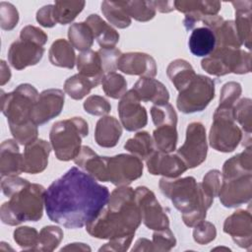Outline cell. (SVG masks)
Returning <instances> with one entry per match:
<instances>
[{"instance_id": "f5cc1de1", "label": "cell", "mask_w": 252, "mask_h": 252, "mask_svg": "<svg viewBox=\"0 0 252 252\" xmlns=\"http://www.w3.org/2000/svg\"><path fill=\"white\" fill-rule=\"evenodd\" d=\"M97 52L100 57L101 66L104 74L115 72V70H117L118 59L122 54L121 51L113 47V48H99Z\"/></svg>"}, {"instance_id": "ab89813d", "label": "cell", "mask_w": 252, "mask_h": 252, "mask_svg": "<svg viewBox=\"0 0 252 252\" xmlns=\"http://www.w3.org/2000/svg\"><path fill=\"white\" fill-rule=\"evenodd\" d=\"M130 18L138 22H148L155 18L156 8L153 1H121Z\"/></svg>"}, {"instance_id": "f907efd6", "label": "cell", "mask_w": 252, "mask_h": 252, "mask_svg": "<svg viewBox=\"0 0 252 252\" xmlns=\"http://www.w3.org/2000/svg\"><path fill=\"white\" fill-rule=\"evenodd\" d=\"M19 22L17 8L9 2H0V27L4 31H12Z\"/></svg>"}, {"instance_id": "b9f144b4", "label": "cell", "mask_w": 252, "mask_h": 252, "mask_svg": "<svg viewBox=\"0 0 252 252\" xmlns=\"http://www.w3.org/2000/svg\"><path fill=\"white\" fill-rule=\"evenodd\" d=\"M101 85L104 94L113 99L121 98L127 93V82L125 78L115 72L105 74Z\"/></svg>"}, {"instance_id": "6125c7cd", "label": "cell", "mask_w": 252, "mask_h": 252, "mask_svg": "<svg viewBox=\"0 0 252 252\" xmlns=\"http://www.w3.org/2000/svg\"><path fill=\"white\" fill-rule=\"evenodd\" d=\"M91 247L85 243L74 242L61 248V251H91Z\"/></svg>"}, {"instance_id": "ffe728a7", "label": "cell", "mask_w": 252, "mask_h": 252, "mask_svg": "<svg viewBox=\"0 0 252 252\" xmlns=\"http://www.w3.org/2000/svg\"><path fill=\"white\" fill-rule=\"evenodd\" d=\"M220 7V1H174L175 10L185 14L183 25L187 31L192 30L206 16L218 15Z\"/></svg>"}, {"instance_id": "c3c4849f", "label": "cell", "mask_w": 252, "mask_h": 252, "mask_svg": "<svg viewBox=\"0 0 252 252\" xmlns=\"http://www.w3.org/2000/svg\"><path fill=\"white\" fill-rule=\"evenodd\" d=\"M154 251L166 252L170 251L176 245V238L169 227L159 230H155L153 233Z\"/></svg>"}, {"instance_id": "4316f807", "label": "cell", "mask_w": 252, "mask_h": 252, "mask_svg": "<svg viewBox=\"0 0 252 252\" xmlns=\"http://www.w3.org/2000/svg\"><path fill=\"white\" fill-rule=\"evenodd\" d=\"M235 11L234 26L237 35L241 44L245 45L248 49L251 48V15H252V1H232L231 2Z\"/></svg>"}, {"instance_id": "9a60e30c", "label": "cell", "mask_w": 252, "mask_h": 252, "mask_svg": "<svg viewBox=\"0 0 252 252\" xmlns=\"http://www.w3.org/2000/svg\"><path fill=\"white\" fill-rule=\"evenodd\" d=\"M65 93L59 89H48L41 92L33 106L32 119L41 126L57 117L64 106Z\"/></svg>"}, {"instance_id": "5bb4252c", "label": "cell", "mask_w": 252, "mask_h": 252, "mask_svg": "<svg viewBox=\"0 0 252 252\" xmlns=\"http://www.w3.org/2000/svg\"><path fill=\"white\" fill-rule=\"evenodd\" d=\"M117 109L121 125L129 132L140 130L148 123L147 110L133 89L121 97Z\"/></svg>"}, {"instance_id": "603a6c76", "label": "cell", "mask_w": 252, "mask_h": 252, "mask_svg": "<svg viewBox=\"0 0 252 252\" xmlns=\"http://www.w3.org/2000/svg\"><path fill=\"white\" fill-rule=\"evenodd\" d=\"M24 172V157L20 152L17 141L8 139L0 146V173L1 177L18 176Z\"/></svg>"}, {"instance_id": "ba28073f", "label": "cell", "mask_w": 252, "mask_h": 252, "mask_svg": "<svg viewBox=\"0 0 252 252\" xmlns=\"http://www.w3.org/2000/svg\"><path fill=\"white\" fill-rule=\"evenodd\" d=\"M242 137V131L235 123L233 108L218 106L209 133L210 146L220 153H231L237 148Z\"/></svg>"}, {"instance_id": "836d02e7", "label": "cell", "mask_w": 252, "mask_h": 252, "mask_svg": "<svg viewBox=\"0 0 252 252\" xmlns=\"http://www.w3.org/2000/svg\"><path fill=\"white\" fill-rule=\"evenodd\" d=\"M69 42L79 51L89 50L94 43V33L86 22L74 23L68 29Z\"/></svg>"}, {"instance_id": "7402d4cb", "label": "cell", "mask_w": 252, "mask_h": 252, "mask_svg": "<svg viewBox=\"0 0 252 252\" xmlns=\"http://www.w3.org/2000/svg\"><path fill=\"white\" fill-rule=\"evenodd\" d=\"M24 172L36 174L42 172L47 164L51 152V144L42 139H36L34 142L25 146Z\"/></svg>"}, {"instance_id": "7a4b0ae2", "label": "cell", "mask_w": 252, "mask_h": 252, "mask_svg": "<svg viewBox=\"0 0 252 252\" xmlns=\"http://www.w3.org/2000/svg\"><path fill=\"white\" fill-rule=\"evenodd\" d=\"M141 222L135 190L118 186L110 193L107 205L98 216L86 225V230L93 237L110 240L134 236Z\"/></svg>"}, {"instance_id": "f6af8a7d", "label": "cell", "mask_w": 252, "mask_h": 252, "mask_svg": "<svg viewBox=\"0 0 252 252\" xmlns=\"http://www.w3.org/2000/svg\"><path fill=\"white\" fill-rule=\"evenodd\" d=\"M39 233L34 227L20 226L13 232L15 242L24 250H34L38 243Z\"/></svg>"}, {"instance_id": "8d00e7d4", "label": "cell", "mask_w": 252, "mask_h": 252, "mask_svg": "<svg viewBox=\"0 0 252 252\" xmlns=\"http://www.w3.org/2000/svg\"><path fill=\"white\" fill-rule=\"evenodd\" d=\"M100 8L103 16L112 26L118 29H126L131 25V18L121 1H102Z\"/></svg>"}, {"instance_id": "94428289", "label": "cell", "mask_w": 252, "mask_h": 252, "mask_svg": "<svg viewBox=\"0 0 252 252\" xmlns=\"http://www.w3.org/2000/svg\"><path fill=\"white\" fill-rule=\"evenodd\" d=\"M11 79V71L9 66L4 60H1L0 63V85L4 86Z\"/></svg>"}, {"instance_id": "e575fe53", "label": "cell", "mask_w": 252, "mask_h": 252, "mask_svg": "<svg viewBox=\"0 0 252 252\" xmlns=\"http://www.w3.org/2000/svg\"><path fill=\"white\" fill-rule=\"evenodd\" d=\"M124 149L140 159L146 160L155 152L153 137L147 131L137 132L134 137L127 140Z\"/></svg>"}, {"instance_id": "30bf717a", "label": "cell", "mask_w": 252, "mask_h": 252, "mask_svg": "<svg viewBox=\"0 0 252 252\" xmlns=\"http://www.w3.org/2000/svg\"><path fill=\"white\" fill-rule=\"evenodd\" d=\"M176 154L185 162L187 168H195L206 160L208 142L206 128L201 122H191L186 129V138Z\"/></svg>"}, {"instance_id": "4fadbf2b", "label": "cell", "mask_w": 252, "mask_h": 252, "mask_svg": "<svg viewBox=\"0 0 252 252\" xmlns=\"http://www.w3.org/2000/svg\"><path fill=\"white\" fill-rule=\"evenodd\" d=\"M252 174L221 179L219 198L225 208H236L251 200Z\"/></svg>"}, {"instance_id": "44dd1931", "label": "cell", "mask_w": 252, "mask_h": 252, "mask_svg": "<svg viewBox=\"0 0 252 252\" xmlns=\"http://www.w3.org/2000/svg\"><path fill=\"white\" fill-rule=\"evenodd\" d=\"M202 23L214 32L217 47L240 48L242 46L236 32L234 21H225L221 16L214 15L206 16Z\"/></svg>"}, {"instance_id": "5b68a950", "label": "cell", "mask_w": 252, "mask_h": 252, "mask_svg": "<svg viewBox=\"0 0 252 252\" xmlns=\"http://www.w3.org/2000/svg\"><path fill=\"white\" fill-rule=\"evenodd\" d=\"M46 189L29 182L2 204L0 217L3 223L15 226L24 221H37L42 218Z\"/></svg>"}, {"instance_id": "d4e9b609", "label": "cell", "mask_w": 252, "mask_h": 252, "mask_svg": "<svg viewBox=\"0 0 252 252\" xmlns=\"http://www.w3.org/2000/svg\"><path fill=\"white\" fill-rule=\"evenodd\" d=\"M133 91L141 101L161 104L169 100V92L166 87L154 78H140L135 83Z\"/></svg>"}, {"instance_id": "60d3db41", "label": "cell", "mask_w": 252, "mask_h": 252, "mask_svg": "<svg viewBox=\"0 0 252 252\" xmlns=\"http://www.w3.org/2000/svg\"><path fill=\"white\" fill-rule=\"evenodd\" d=\"M63 230L56 225H46L41 228L35 251L51 252L55 250L63 239Z\"/></svg>"}, {"instance_id": "2e32d148", "label": "cell", "mask_w": 252, "mask_h": 252, "mask_svg": "<svg viewBox=\"0 0 252 252\" xmlns=\"http://www.w3.org/2000/svg\"><path fill=\"white\" fill-rule=\"evenodd\" d=\"M223 232L230 235L239 247L250 250L252 245V219L249 210H237L223 222Z\"/></svg>"}, {"instance_id": "8fae6325", "label": "cell", "mask_w": 252, "mask_h": 252, "mask_svg": "<svg viewBox=\"0 0 252 252\" xmlns=\"http://www.w3.org/2000/svg\"><path fill=\"white\" fill-rule=\"evenodd\" d=\"M107 182L115 186H128L143 175L142 159L134 155L119 154L106 158Z\"/></svg>"}, {"instance_id": "d6986e66", "label": "cell", "mask_w": 252, "mask_h": 252, "mask_svg": "<svg viewBox=\"0 0 252 252\" xmlns=\"http://www.w3.org/2000/svg\"><path fill=\"white\" fill-rule=\"evenodd\" d=\"M43 54V46L20 38L10 45L8 61L16 70H23L29 66L36 65L41 60Z\"/></svg>"}, {"instance_id": "7dc6e473", "label": "cell", "mask_w": 252, "mask_h": 252, "mask_svg": "<svg viewBox=\"0 0 252 252\" xmlns=\"http://www.w3.org/2000/svg\"><path fill=\"white\" fill-rule=\"evenodd\" d=\"M83 106L87 113L94 116H105L111 110L109 101L105 97L97 94H93L87 97Z\"/></svg>"}, {"instance_id": "e0dca14e", "label": "cell", "mask_w": 252, "mask_h": 252, "mask_svg": "<svg viewBox=\"0 0 252 252\" xmlns=\"http://www.w3.org/2000/svg\"><path fill=\"white\" fill-rule=\"evenodd\" d=\"M148 171L153 175H162L166 178H176L188 168L177 154H166L155 151L147 159Z\"/></svg>"}, {"instance_id": "ac0fdd59", "label": "cell", "mask_w": 252, "mask_h": 252, "mask_svg": "<svg viewBox=\"0 0 252 252\" xmlns=\"http://www.w3.org/2000/svg\"><path fill=\"white\" fill-rule=\"evenodd\" d=\"M117 69L124 74L141 78H154L158 73L155 58L144 52L122 53L117 62Z\"/></svg>"}, {"instance_id": "6da1fadb", "label": "cell", "mask_w": 252, "mask_h": 252, "mask_svg": "<svg viewBox=\"0 0 252 252\" xmlns=\"http://www.w3.org/2000/svg\"><path fill=\"white\" fill-rule=\"evenodd\" d=\"M109 195L106 186L73 166L46 189L44 208L51 221L69 229L81 228L98 216Z\"/></svg>"}, {"instance_id": "d590c367", "label": "cell", "mask_w": 252, "mask_h": 252, "mask_svg": "<svg viewBox=\"0 0 252 252\" xmlns=\"http://www.w3.org/2000/svg\"><path fill=\"white\" fill-rule=\"evenodd\" d=\"M177 140L178 135L175 125H160L158 126L153 132L155 148L162 153H172L176 149Z\"/></svg>"}, {"instance_id": "74e56055", "label": "cell", "mask_w": 252, "mask_h": 252, "mask_svg": "<svg viewBox=\"0 0 252 252\" xmlns=\"http://www.w3.org/2000/svg\"><path fill=\"white\" fill-rule=\"evenodd\" d=\"M97 87V85L90 80L89 78L81 75L75 74L69 77L64 83V92L73 99L80 100L90 94L92 89Z\"/></svg>"}, {"instance_id": "3957f363", "label": "cell", "mask_w": 252, "mask_h": 252, "mask_svg": "<svg viewBox=\"0 0 252 252\" xmlns=\"http://www.w3.org/2000/svg\"><path fill=\"white\" fill-rule=\"evenodd\" d=\"M37 90L31 84H21L13 92H1V110L6 116L11 134L20 145L27 146L37 139V125L32 121Z\"/></svg>"}, {"instance_id": "4dcf8cb0", "label": "cell", "mask_w": 252, "mask_h": 252, "mask_svg": "<svg viewBox=\"0 0 252 252\" xmlns=\"http://www.w3.org/2000/svg\"><path fill=\"white\" fill-rule=\"evenodd\" d=\"M188 46L193 55L198 57H207L216 47L215 34L206 27L194 29L189 36Z\"/></svg>"}, {"instance_id": "11a10c76", "label": "cell", "mask_w": 252, "mask_h": 252, "mask_svg": "<svg viewBox=\"0 0 252 252\" xmlns=\"http://www.w3.org/2000/svg\"><path fill=\"white\" fill-rule=\"evenodd\" d=\"M30 181L25 178L19 176H7L6 178H2L1 181V189L3 194L10 198L14 193L22 189L26 186Z\"/></svg>"}, {"instance_id": "f35d334b", "label": "cell", "mask_w": 252, "mask_h": 252, "mask_svg": "<svg viewBox=\"0 0 252 252\" xmlns=\"http://www.w3.org/2000/svg\"><path fill=\"white\" fill-rule=\"evenodd\" d=\"M85 1H56L54 4V18L57 24L72 23L85 8Z\"/></svg>"}, {"instance_id": "680465c9", "label": "cell", "mask_w": 252, "mask_h": 252, "mask_svg": "<svg viewBox=\"0 0 252 252\" xmlns=\"http://www.w3.org/2000/svg\"><path fill=\"white\" fill-rule=\"evenodd\" d=\"M133 252L134 251H154V247H153V242L150 241L149 239L142 237L139 238L136 242L135 245L133 246V248L131 249Z\"/></svg>"}, {"instance_id": "f1b7e54d", "label": "cell", "mask_w": 252, "mask_h": 252, "mask_svg": "<svg viewBox=\"0 0 252 252\" xmlns=\"http://www.w3.org/2000/svg\"><path fill=\"white\" fill-rule=\"evenodd\" d=\"M79 74L94 81L97 86L101 84L104 72L101 66L100 57L97 51L89 49L81 52L76 60Z\"/></svg>"}, {"instance_id": "db71d44e", "label": "cell", "mask_w": 252, "mask_h": 252, "mask_svg": "<svg viewBox=\"0 0 252 252\" xmlns=\"http://www.w3.org/2000/svg\"><path fill=\"white\" fill-rule=\"evenodd\" d=\"M20 38L28 41H32L37 45L43 46L47 42V34L37 27L28 25L21 30Z\"/></svg>"}, {"instance_id": "816d5d0a", "label": "cell", "mask_w": 252, "mask_h": 252, "mask_svg": "<svg viewBox=\"0 0 252 252\" xmlns=\"http://www.w3.org/2000/svg\"><path fill=\"white\" fill-rule=\"evenodd\" d=\"M217 236V229L214 223L210 221L203 220L194 226L193 239L196 243L200 245H205L213 240Z\"/></svg>"}, {"instance_id": "cb8c5ba5", "label": "cell", "mask_w": 252, "mask_h": 252, "mask_svg": "<svg viewBox=\"0 0 252 252\" xmlns=\"http://www.w3.org/2000/svg\"><path fill=\"white\" fill-rule=\"evenodd\" d=\"M106 158L98 156L88 146H82L80 153L74 158V162L97 181L107 182Z\"/></svg>"}, {"instance_id": "83f0119b", "label": "cell", "mask_w": 252, "mask_h": 252, "mask_svg": "<svg viewBox=\"0 0 252 252\" xmlns=\"http://www.w3.org/2000/svg\"><path fill=\"white\" fill-rule=\"evenodd\" d=\"M93 31L100 48H113L119 41V33L96 14H91L85 21Z\"/></svg>"}, {"instance_id": "277c9868", "label": "cell", "mask_w": 252, "mask_h": 252, "mask_svg": "<svg viewBox=\"0 0 252 252\" xmlns=\"http://www.w3.org/2000/svg\"><path fill=\"white\" fill-rule=\"evenodd\" d=\"M158 187L164 197L169 199L176 210L181 212L182 220L188 227H194L205 220L207 211L214 199L204 194L200 183L193 176L166 178L159 180Z\"/></svg>"}, {"instance_id": "ee69618b", "label": "cell", "mask_w": 252, "mask_h": 252, "mask_svg": "<svg viewBox=\"0 0 252 252\" xmlns=\"http://www.w3.org/2000/svg\"><path fill=\"white\" fill-rule=\"evenodd\" d=\"M151 116L156 127L164 124L177 125V114L173 106L168 102L154 104L151 107Z\"/></svg>"}, {"instance_id": "8992f818", "label": "cell", "mask_w": 252, "mask_h": 252, "mask_svg": "<svg viewBox=\"0 0 252 252\" xmlns=\"http://www.w3.org/2000/svg\"><path fill=\"white\" fill-rule=\"evenodd\" d=\"M88 134V122L82 117L55 122L50 129L49 139L56 158L62 161L74 159L81 151L82 139Z\"/></svg>"}, {"instance_id": "f546056e", "label": "cell", "mask_w": 252, "mask_h": 252, "mask_svg": "<svg viewBox=\"0 0 252 252\" xmlns=\"http://www.w3.org/2000/svg\"><path fill=\"white\" fill-rule=\"evenodd\" d=\"M246 174H252L251 146L226 159L222 165L221 179H230Z\"/></svg>"}, {"instance_id": "52a82bcc", "label": "cell", "mask_w": 252, "mask_h": 252, "mask_svg": "<svg viewBox=\"0 0 252 252\" xmlns=\"http://www.w3.org/2000/svg\"><path fill=\"white\" fill-rule=\"evenodd\" d=\"M201 67L210 75L220 77L230 73L247 74L251 71V54L240 48L215 47L201 61Z\"/></svg>"}, {"instance_id": "9c48e42d", "label": "cell", "mask_w": 252, "mask_h": 252, "mask_svg": "<svg viewBox=\"0 0 252 252\" xmlns=\"http://www.w3.org/2000/svg\"><path fill=\"white\" fill-rule=\"evenodd\" d=\"M215 82L210 77L196 75L194 80L181 92L176 99L178 110L185 114L201 112L215 97Z\"/></svg>"}, {"instance_id": "7bdbcfd3", "label": "cell", "mask_w": 252, "mask_h": 252, "mask_svg": "<svg viewBox=\"0 0 252 252\" xmlns=\"http://www.w3.org/2000/svg\"><path fill=\"white\" fill-rule=\"evenodd\" d=\"M251 99L248 97L241 98L237 103H235L233 107L234 119L237 121L241 128L242 134L246 135L248 138H251V129H252V116H251V109L252 103Z\"/></svg>"}, {"instance_id": "484cf974", "label": "cell", "mask_w": 252, "mask_h": 252, "mask_svg": "<svg viewBox=\"0 0 252 252\" xmlns=\"http://www.w3.org/2000/svg\"><path fill=\"white\" fill-rule=\"evenodd\" d=\"M122 135V125L113 116H102L96 122L94 140L99 147L113 148Z\"/></svg>"}, {"instance_id": "7c38bea8", "label": "cell", "mask_w": 252, "mask_h": 252, "mask_svg": "<svg viewBox=\"0 0 252 252\" xmlns=\"http://www.w3.org/2000/svg\"><path fill=\"white\" fill-rule=\"evenodd\" d=\"M135 197L142 221L149 229L159 230L169 227V219L153 191L146 186H138L135 189Z\"/></svg>"}, {"instance_id": "6f0895ef", "label": "cell", "mask_w": 252, "mask_h": 252, "mask_svg": "<svg viewBox=\"0 0 252 252\" xmlns=\"http://www.w3.org/2000/svg\"><path fill=\"white\" fill-rule=\"evenodd\" d=\"M134 236H126L121 238L110 239L107 243L102 245L98 251H127L132 243Z\"/></svg>"}, {"instance_id": "681fc988", "label": "cell", "mask_w": 252, "mask_h": 252, "mask_svg": "<svg viewBox=\"0 0 252 252\" xmlns=\"http://www.w3.org/2000/svg\"><path fill=\"white\" fill-rule=\"evenodd\" d=\"M220 183H221V172L218 169H211L204 175L200 185L204 194L214 199L219 195Z\"/></svg>"}, {"instance_id": "bcb514c9", "label": "cell", "mask_w": 252, "mask_h": 252, "mask_svg": "<svg viewBox=\"0 0 252 252\" xmlns=\"http://www.w3.org/2000/svg\"><path fill=\"white\" fill-rule=\"evenodd\" d=\"M242 89L239 83L233 81L225 83L220 90L219 106L223 108H233L240 97Z\"/></svg>"}, {"instance_id": "1f68e13d", "label": "cell", "mask_w": 252, "mask_h": 252, "mask_svg": "<svg viewBox=\"0 0 252 252\" xmlns=\"http://www.w3.org/2000/svg\"><path fill=\"white\" fill-rule=\"evenodd\" d=\"M48 58L53 66L66 69H73L77 60L72 44L64 38H58L51 44Z\"/></svg>"}, {"instance_id": "d6a6232c", "label": "cell", "mask_w": 252, "mask_h": 252, "mask_svg": "<svg viewBox=\"0 0 252 252\" xmlns=\"http://www.w3.org/2000/svg\"><path fill=\"white\" fill-rule=\"evenodd\" d=\"M166 75L178 92L184 90L196 77L192 65L184 59H175L166 68Z\"/></svg>"}, {"instance_id": "9f6ffc18", "label": "cell", "mask_w": 252, "mask_h": 252, "mask_svg": "<svg viewBox=\"0 0 252 252\" xmlns=\"http://www.w3.org/2000/svg\"><path fill=\"white\" fill-rule=\"evenodd\" d=\"M54 5L48 4L43 7H41L37 12H36V21L37 23L44 27V28H52L54 27L57 23L54 18Z\"/></svg>"}, {"instance_id": "91938a15", "label": "cell", "mask_w": 252, "mask_h": 252, "mask_svg": "<svg viewBox=\"0 0 252 252\" xmlns=\"http://www.w3.org/2000/svg\"><path fill=\"white\" fill-rule=\"evenodd\" d=\"M156 10H158L160 13H169L174 8V1H153Z\"/></svg>"}]
</instances>
